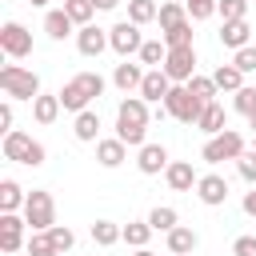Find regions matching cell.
Returning a JSON list of instances; mask_svg holds the SVG:
<instances>
[{"label": "cell", "mask_w": 256, "mask_h": 256, "mask_svg": "<svg viewBox=\"0 0 256 256\" xmlns=\"http://www.w3.org/2000/svg\"><path fill=\"white\" fill-rule=\"evenodd\" d=\"M28 4H36V8H40V4H48V0H28Z\"/></svg>", "instance_id": "f907efd6"}, {"label": "cell", "mask_w": 256, "mask_h": 256, "mask_svg": "<svg viewBox=\"0 0 256 256\" xmlns=\"http://www.w3.org/2000/svg\"><path fill=\"white\" fill-rule=\"evenodd\" d=\"M92 240H96L100 248H112L116 240H124V228L112 224V220H96V224H92Z\"/></svg>", "instance_id": "83f0119b"}, {"label": "cell", "mask_w": 256, "mask_h": 256, "mask_svg": "<svg viewBox=\"0 0 256 256\" xmlns=\"http://www.w3.org/2000/svg\"><path fill=\"white\" fill-rule=\"evenodd\" d=\"M140 80H144V68H140V64H128V60L116 64V72H112V84H116L120 92H132V88L140 92Z\"/></svg>", "instance_id": "d6986e66"}, {"label": "cell", "mask_w": 256, "mask_h": 256, "mask_svg": "<svg viewBox=\"0 0 256 256\" xmlns=\"http://www.w3.org/2000/svg\"><path fill=\"white\" fill-rule=\"evenodd\" d=\"M12 120H16V116H12V104L4 100V104H0V132H12Z\"/></svg>", "instance_id": "f6af8a7d"}, {"label": "cell", "mask_w": 256, "mask_h": 256, "mask_svg": "<svg viewBox=\"0 0 256 256\" xmlns=\"http://www.w3.org/2000/svg\"><path fill=\"white\" fill-rule=\"evenodd\" d=\"M168 256H176V252H168Z\"/></svg>", "instance_id": "816d5d0a"}, {"label": "cell", "mask_w": 256, "mask_h": 256, "mask_svg": "<svg viewBox=\"0 0 256 256\" xmlns=\"http://www.w3.org/2000/svg\"><path fill=\"white\" fill-rule=\"evenodd\" d=\"M56 96H60L64 112H84V108H88V100H92V96H88V92H84V88H80L76 80H68V84H64V88H60Z\"/></svg>", "instance_id": "7402d4cb"}, {"label": "cell", "mask_w": 256, "mask_h": 256, "mask_svg": "<svg viewBox=\"0 0 256 256\" xmlns=\"http://www.w3.org/2000/svg\"><path fill=\"white\" fill-rule=\"evenodd\" d=\"M196 244H200V236H196L192 228H184V224H176V228L168 232V252H176V256L196 252Z\"/></svg>", "instance_id": "44dd1931"}, {"label": "cell", "mask_w": 256, "mask_h": 256, "mask_svg": "<svg viewBox=\"0 0 256 256\" xmlns=\"http://www.w3.org/2000/svg\"><path fill=\"white\" fill-rule=\"evenodd\" d=\"M240 152H244V136H240V132H232V128H224V132L208 136V144L200 148V160L220 164V160H236Z\"/></svg>", "instance_id": "8992f818"}, {"label": "cell", "mask_w": 256, "mask_h": 256, "mask_svg": "<svg viewBox=\"0 0 256 256\" xmlns=\"http://www.w3.org/2000/svg\"><path fill=\"white\" fill-rule=\"evenodd\" d=\"M196 196H200V204L220 208V204L228 200V180H224L220 172H208V176H200V180H196Z\"/></svg>", "instance_id": "8fae6325"}, {"label": "cell", "mask_w": 256, "mask_h": 256, "mask_svg": "<svg viewBox=\"0 0 256 256\" xmlns=\"http://www.w3.org/2000/svg\"><path fill=\"white\" fill-rule=\"evenodd\" d=\"M164 44H168V48H188V44H192V20L168 28V32H164Z\"/></svg>", "instance_id": "d590c367"}, {"label": "cell", "mask_w": 256, "mask_h": 256, "mask_svg": "<svg viewBox=\"0 0 256 256\" xmlns=\"http://www.w3.org/2000/svg\"><path fill=\"white\" fill-rule=\"evenodd\" d=\"M24 220H28L32 232H48V228L56 224V200H52V192L32 188L28 200H24Z\"/></svg>", "instance_id": "277c9868"}, {"label": "cell", "mask_w": 256, "mask_h": 256, "mask_svg": "<svg viewBox=\"0 0 256 256\" xmlns=\"http://www.w3.org/2000/svg\"><path fill=\"white\" fill-rule=\"evenodd\" d=\"M156 20H160V28L168 32V28H176V24H184V20H188V8H184V4H176V0H168V4H160Z\"/></svg>", "instance_id": "f1b7e54d"}, {"label": "cell", "mask_w": 256, "mask_h": 256, "mask_svg": "<svg viewBox=\"0 0 256 256\" xmlns=\"http://www.w3.org/2000/svg\"><path fill=\"white\" fill-rule=\"evenodd\" d=\"M108 44H112V52L116 56H132V52H140L144 48V36H140V24H132V20H120V24H112L108 28Z\"/></svg>", "instance_id": "52a82bcc"}, {"label": "cell", "mask_w": 256, "mask_h": 256, "mask_svg": "<svg viewBox=\"0 0 256 256\" xmlns=\"http://www.w3.org/2000/svg\"><path fill=\"white\" fill-rule=\"evenodd\" d=\"M196 128L200 132H208V136H216V132H224L228 128V116H224V108L212 100V104H204V112H200V120H196Z\"/></svg>", "instance_id": "ffe728a7"}, {"label": "cell", "mask_w": 256, "mask_h": 256, "mask_svg": "<svg viewBox=\"0 0 256 256\" xmlns=\"http://www.w3.org/2000/svg\"><path fill=\"white\" fill-rule=\"evenodd\" d=\"M232 64L248 76V72H256V48L252 44H244V48H236V56H232Z\"/></svg>", "instance_id": "b9f144b4"}, {"label": "cell", "mask_w": 256, "mask_h": 256, "mask_svg": "<svg viewBox=\"0 0 256 256\" xmlns=\"http://www.w3.org/2000/svg\"><path fill=\"white\" fill-rule=\"evenodd\" d=\"M164 180H168V188H172V192H192L200 176H196V168H192L188 160H172V164L164 168Z\"/></svg>", "instance_id": "4fadbf2b"}, {"label": "cell", "mask_w": 256, "mask_h": 256, "mask_svg": "<svg viewBox=\"0 0 256 256\" xmlns=\"http://www.w3.org/2000/svg\"><path fill=\"white\" fill-rule=\"evenodd\" d=\"M212 80H216L220 92H240V88H244V72H240L236 64H220V68L212 72Z\"/></svg>", "instance_id": "603a6c76"}, {"label": "cell", "mask_w": 256, "mask_h": 256, "mask_svg": "<svg viewBox=\"0 0 256 256\" xmlns=\"http://www.w3.org/2000/svg\"><path fill=\"white\" fill-rule=\"evenodd\" d=\"M72 132H76V140H96L100 136V116L92 112V108H84V112H76V124H72Z\"/></svg>", "instance_id": "d4e9b609"}, {"label": "cell", "mask_w": 256, "mask_h": 256, "mask_svg": "<svg viewBox=\"0 0 256 256\" xmlns=\"http://www.w3.org/2000/svg\"><path fill=\"white\" fill-rule=\"evenodd\" d=\"M60 108H64L60 96H44V92H40V96L32 100V116H36V124H52V120L60 116Z\"/></svg>", "instance_id": "cb8c5ba5"}, {"label": "cell", "mask_w": 256, "mask_h": 256, "mask_svg": "<svg viewBox=\"0 0 256 256\" xmlns=\"http://www.w3.org/2000/svg\"><path fill=\"white\" fill-rule=\"evenodd\" d=\"M76 48H80V56H100V52L112 48V44H108V32H104V28L84 24V28L76 32Z\"/></svg>", "instance_id": "5bb4252c"}, {"label": "cell", "mask_w": 256, "mask_h": 256, "mask_svg": "<svg viewBox=\"0 0 256 256\" xmlns=\"http://www.w3.org/2000/svg\"><path fill=\"white\" fill-rule=\"evenodd\" d=\"M124 156H128V144H124L120 136H112V140H96V160H100L104 168H120Z\"/></svg>", "instance_id": "2e32d148"}, {"label": "cell", "mask_w": 256, "mask_h": 256, "mask_svg": "<svg viewBox=\"0 0 256 256\" xmlns=\"http://www.w3.org/2000/svg\"><path fill=\"white\" fill-rule=\"evenodd\" d=\"M24 248H28V256H60V252H56V244H52V236H48V232H32V236H28V244H24Z\"/></svg>", "instance_id": "e575fe53"}, {"label": "cell", "mask_w": 256, "mask_h": 256, "mask_svg": "<svg viewBox=\"0 0 256 256\" xmlns=\"http://www.w3.org/2000/svg\"><path fill=\"white\" fill-rule=\"evenodd\" d=\"M64 12L76 20V28H84L88 20H92V12H96V4L92 0H64Z\"/></svg>", "instance_id": "836d02e7"}, {"label": "cell", "mask_w": 256, "mask_h": 256, "mask_svg": "<svg viewBox=\"0 0 256 256\" xmlns=\"http://www.w3.org/2000/svg\"><path fill=\"white\" fill-rule=\"evenodd\" d=\"M176 220H180V216H176V208H168V204H156V208L148 212V224H152L156 232H172Z\"/></svg>", "instance_id": "4dcf8cb0"}, {"label": "cell", "mask_w": 256, "mask_h": 256, "mask_svg": "<svg viewBox=\"0 0 256 256\" xmlns=\"http://www.w3.org/2000/svg\"><path fill=\"white\" fill-rule=\"evenodd\" d=\"M136 256H156V252H148V248H136Z\"/></svg>", "instance_id": "c3c4849f"}, {"label": "cell", "mask_w": 256, "mask_h": 256, "mask_svg": "<svg viewBox=\"0 0 256 256\" xmlns=\"http://www.w3.org/2000/svg\"><path fill=\"white\" fill-rule=\"evenodd\" d=\"M48 236H52V244H56V252H60V256H64V252H72V244H76L72 228H64V224H52V228H48Z\"/></svg>", "instance_id": "74e56055"}, {"label": "cell", "mask_w": 256, "mask_h": 256, "mask_svg": "<svg viewBox=\"0 0 256 256\" xmlns=\"http://www.w3.org/2000/svg\"><path fill=\"white\" fill-rule=\"evenodd\" d=\"M172 160H168V148L164 144H144L140 148V156H136V168L144 172V176H156V172H164Z\"/></svg>", "instance_id": "9a60e30c"}, {"label": "cell", "mask_w": 256, "mask_h": 256, "mask_svg": "<svg viewBox=\"0 0 256 256\" xmlns=\"http://www.w3.org/2000/svg\"><path fill=\"white\" fill-rule=\"evenodd\" d=\"M248 124H252V132H256V112H252V116H248Z\"/></svg>", "instance_id": "681fc988"}, {"label": "cell", "mask_w": 256, "mask_h": 256, "mask_svg": "<svg viewBox=\"0 0 256 256\" xmlns=\"http://www.w3.org/2000/svg\"><path fill=\"white\" fill-rule=\"evenodd\" d=\"M0 88H4V96H12V100H36V96H40V76H36L32 68L4 64V68H0Z\"/></svg>", "instance_id": "3957f363"}, {"label": "cell", "mask_w": 256, "mask_h": 256, "mask_svg": "<svg viewBox=\"0 0 256 256\" xmlns=\"http://www.w3.org/2000/svg\"><path fill=\"white\" fill-rule=\"evenodd\" d=\"M0 52L12 56V60H24V56L32 52V32H28L24 24H16V20H8V24L0 28Z\"/></svg>", "instance_id": "ba28073f"}, {"label": "cell", "mask_w": 256, "mask_h": 256, "mask_svg": "<svg viewBox=\"0 0 256 256\" xmlns=\"http://www.w3.org/2000/svg\"><path fill=\"white\" fill-rule=\"evenodd\" d=\"M136 56H140V64H148V68H164L168 44H164V40H144V48H140Z\"/></svg>", "instance_id": "4316f807"}, {"label": "cell", "mask_w": 256, "mask_h": 256, "mask_svg": "<svg viewBox=\"0 0 256 256\" xmlns=\"http://www.w3.org/2000/svg\"><path fill=\"white\" fill-rule=\"evenodd\" d=\"M168 88H172V80H168V72H164V68H148V72H144V80H140V96H144L148 104H164Z\"/></svg>", "instance_id": "7c38bea8"}, {"label": "cell", "mask_w": 256, "mask_h": 256, "mask_svg": "<svg viewBox=\"0 0 256 256\" xmlns=\"http://www.w3.org/2000/svg\"><path fill=\"white\" fill-rule=\"evenodd\" d=\"M152 232H156V228H152L148 220H132V224H124V244H132V248H144Z\"/></svg>", "instance_id": "1f68e13d"}, {"label": "cell", "mask_w": 256, "mask_h": 256, "mask_svg": "<svg viewBox=\"0 0 256 256\" xmlns=\"http://www.w3.org/2000/svg\"><path fill=\"white\" fill-rule=\"evenodd\" d=\"M72 80H76V84H80V88H84L92 100L104 92V76H100V72H80V76H72Z\"/></svg>", "instance_id": "ab89813d"}, {"label": "cell", "mask_w": 256, "mask_h": 256, "mask_svg": "<svg viewBox=\"0 0 256 256\" xmlns=\"http://www.w3.org/2000/svg\"><path fill=\"white\" fill-rule=\"evenodd\" d=\"M164 112L176 116L180 124H196L200 112H204V100H196V96L188 92V84H172L168 96H164Z\"/></svg>", "instance_id": "5b68a950"}, {"label": "cell", "mask_w": 256, "mask_h": 256, "mask_svg": "<svg viewBox=\"0 0 256 256\" xmlns=\"http://www.w3.org/2000/svg\"><path fill=\"white\" fill-rule=\"evenodd\" d=\"M116 136L128 148H144L148 136V100L144 96H124L116 108Z\"/></svg>", "instance_id": "6da1fadb"}, {"label": "cell", "mask_w": 256, "mask_h": 256, "mask_svg": "<svg viewBox=\"0 0 256 256\" xmlns=\"http://www.w3.org/2000/svg\"><path fill=\"white\" fill-rule=\"evenodd\" d=\"M184 8H188V20H208V16H216V0H184Z\"/></svg>", "instance_id": "60d3db41"}, {"label": "cell", "mask_w": 256, "mask_h": 256, "mask_svg": "<svg viewBox=\"0 0 256 256\" xmlns=\"http://www.w3.org/2000/svg\"><path fill=\"white\" fill-rule=\"evenodd\" d=\"M216 12L224 20H244L248 16V0H216Z\"/></svg>", "instance_id": "f35d334b"}, {"label": "cell", "mask_w": 256, "mask_h": 256, "mask_svg": "<svg viewBox=\"0 0 256 256\" xmlns=\"http://www.w3.org/2000/svg\"><path fill=\"white\" fill-rule=\"evenodd\" d=\"M232 108H236L240 116H252V112H256V88L244 84L240 92H232Z\"/></svg>", "instance_id": "8d00e7d4"}, {"label": "cell", "mask_w": 256, "mask_h": 256, "mask_svg": "<svg viewBox=\"0 0 256 256\" xmlns=\"http://www.w3.org/2000/svg\"><path fill=\"white\" fill-rule=\"evenodd\" d=\"M232 256H256V236H236Z\"/></svg>", "instance_id": "ee69618b"}, {"label": "cell", "mask_w": 256, "mask_h": 256, "mask_svg": "<svg viewBox=\"0 0 256 256\" xmlns=\"http://www.w3.org/2000/svg\"><path fill=\"white\" fill-rule=\"evenodd\" d=\"M92 4H96V8H100V12H112V8H116V4H120V0H92Z\"/></svg>", "instance_id": "7dc6e473"}, {"label": "cell", "mask_w": 256, "mask_h": 256, "mask_svg": "<svg viewBox=\"0 0 256 256\" xmlns=\"http://www.w3.org/2000/svg\"><path fill=\"white\" fill-rule=\"evenodd\" d=\"M72 28H76V20H72L64 8H52V12L44 16V32H48L52 40H64V36H72Z\"/></svg>", "instance_id": "e0dca14e"}, {"label": "cell", "mask_w": 256, "mask_h": 256, "mask_svg": "<svg viewBox=\"0 0 256 256\" xmlns=\"http://www.w3.org/2000/svg\"><path fill=\"white\" fill-rule=\"evenodd\" d=\"M236 172H240V176H244L248 184H256V148H252V152H240V156H236Z\"/></svg>", "instance_id": "7bdbcfd3"}, {"label": "cell", "mask_w": 256, "mask_h": 256, "mask_svg": "<svg viewBox=\"0 0 256 256\" xmlns=\"http://www.w3.org/2000/svg\"><path fill=\"white\" fill-rule=\"evenodd\" d=\"M248 32H252V28H248V20H224V28H220V44L236 52V48H244V44H248Z\"/></svg>", "instance_id": "ac0fdd59"}, {"label": "cell", "mask_w": 256, "mask_h": 256, "mask_svg": "<svg viewBox=\"0 0 256 256\" xmlns=\"http://www.w3.org/2000/svg\"><path fill=\"white\" fill-rule=\"evenodd\" d=\"M0 152H4V160H12V164H28V168H40L44 164V144L40 140H32L28 132H20V128H12V132H4V144H0Z\"/></svg>", "instance_id": "7a4b0ae2"}, {"label": "cell", "mask_w": 256, "mask_h": 256, "mask_svg": "<svg viewBox=\"0 0 256 256\" xmlns=\"http://www.w3.org/2000/svg\"><path fill=\"white\" fill-rule=\"evenodd\" d=\"M188 92H192L196 100H204V104H212L220 88H216V80H212V76H192V80H188Z\"/></svg>", "instance_id": "d6a6232c"}, {"label": "cell", "mask_w": 256, "mask_h": 256, "mask_svg": "<svg viewBox=\"0 0 256 256\" xmlns=\"http://www.w3.org/2000/svg\"><path fill=\"white\" fill-rule=\"evenodd\" d=\"M244 212L256 220V184H252V192H244Z\"/></svg>", "instance_id": "bcb514c9"}, {"label": "cell", "mask_w": 256, "mask_h": 256, "mask_svg": "<svg viewBox=\"0 0 256 256\" xmlns=\"http://www.w3.org/2000/svg\"><path fill=\"white\" fill-rule=\"evenodd\" d=\"M164 72H168L172 84H188V80L196 76V52H192V44H188V48H168Z\"/></svg>", "instance_id": "9c48e42d"}, {"label": "cell", "mask_w": 256, "mask_h": 256, "mask_svg": "<svg viewBox=\"0 0 256 256\" xmlns=\"http://www.w3.org/2000/svg\"><path fill=\"white\" fill-rule=\"evenodd\" d=\"M24 188L16 184V180H0V212H16V208H24Z\"/></svg>", "instance_id": "484cf974"}, {"label": "cell", "mask_w": 256, "mask_h": 256, "mask_svg": "<svg viewBox=\"0 0 256 256\" xmlns=\"http://www.w3.org/2000/svg\"><path fill=\"white\" fill-rule=\"evenodd\" d=\"M24 228H28V220H20L16 212H0V252H20L28 244Z\"/></svg>", "instance_id": "30bf717a"}, {"label": "cell", "mask_w": 256, "mask_h": 256, "mask_svg": "<svg viewBox=\"0 0 256 256\" xmlns=\"http://www.w3.org/2000/svg\"><path fill=\"white\" fill-rule=\"evenodd\" d=\"M156 12H160L156 0H128V20H132V24H152Z\"/></svg>", "instance_id": "f546056e"}]
</instances>
